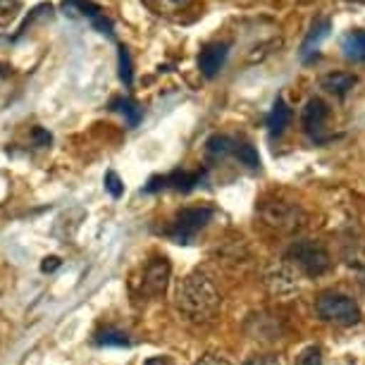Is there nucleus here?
<instances>
[{"label": "nucleus", "instance_id": "nucleus-16", "mask_svg": "<svg viewBox=\"0 0 365 365\" xmlns=\"http://www.w3.org/2000/svg\"><path fill=\"white\" fill-rule=\"evenodd\" d=\"M146 8L158 17H175L191 5V0H141Z\"/></svg>", "mask_w": 365, "mask_h": 365}, {"label": "nucleus", "instance_id": "nucleus-29", "mask_svg": "<svg viewBox=\"0 0 365 365\" xmlns=\"http://www.w3.org/2000/svg\"><path fill=\"white\" fill-rule=\"evenodd\" d=\"M58 265H60V260L53 256V258H46V260H43V265H41V270H43V272H53Z\"/></svg>", "mask_w": 365, "mask_h": 365}, {"label": "nucleus", "instance_id": "nucleus-19", "mask_svg": "<svg viewBox=\"0 0 365 365\" xmlns=\"http://www.w3.org/2000/svg\"><path fill=\"white\" fill-rule=\"evenodd\" d=\"M93 341L101 344V346H127L129 336L125 332H120V329L106 327V329H101V332H96Z\"/></svg>", "mask_w": 365, "mask_h": 365}, {"label": "nucleus", "instance_id": "nucleus-5", "mask_svg": "<svg viewBox=\"0 0 365 365\" xmlns=\"http://www.w3.org/2000/svg\"><path fill=\"white\" fill-rule=\"evenodd\" d=\"M260 217L265 220V225L274 227L277 232H294L301 225V210L284 201L263 203L260 205Z\"/></svg>", "mask_w": 365, "mask_h": 365}, {"label": "nucleus", "instance_id": "nucleus-8", "mask_svg": "<svg viewBox=\"0 0 365 365\" xmlns=\"http://www.w3.org/2000/svg\"><path fill=\"white\" fill-rule=\"evenodd\" d=\"M170 272H172V267L168 263V258L158 256L153 260H148L146 267H143V277H141L143 294L160 296L165 292V287H168V282H170Z\"/></svg>", "mask_w": 365, "mask_h": 365}, {"label": "nucleus", "instance_id": "nucleus-20", "mask_svg": "<svg viewBox=\"0 0 365 365\" xmlns=\"http://www.w3.org/2000/svg\"><path fill=\"white\" fill-rule=\"evenodd\" d=\"M234 155H237L246 168H258L260 165L258 150L253 148L251 143H237V146H234Z\"/></svg>", "mask_w": 365, "mask_h": 365}, {"label": "nucleus", "instance_id": "nucleus-25", "mask_svg": "<svg viewBox=\"0 0 365 365\" xmlns=\"http://www.w3.org/2000/svg\"><path fill=\"white\" fill-rule=\"evenodd\" d=\"M244 365H282V361L277 356H272V354H256V356H251V358H246Z\"/></svg>", "mask_w": 365, "mask_h": 365}, {"label": "nucleus", "instance_id": "nucleus-12", "mask_svg": "<svg viewBox=\"0 0 365 365\" xmlns=\"http://www.w3.org/2000/svg\"><path fill=\"white\" fill-rule=\"evenodd\" d=\"M341 53L351 63H365V31L351 29L341 36Z\"/></svg>", "mask_w": 365, "mask_h": 365}, {"label": "nucleus", "instance_id": "nucleus-30", "mask_svg": "<svg viewBox=\"0 0 365 365\" xmlns=\"http://www.w3.org/2000/svg\"><path fill=\"white\" fill-rule=\"evenodd\" d=\"M351 3H365V0H351Z\"/></svg>", "mask_w": 365, "mask_h": 365}, {"label": "nucleus", "instance_id": "nucleus-4", "mask_svg": "<svg viewBox=\"0 0 365 365\" xmlns=\"http://www.w3.org/2000/svg\"><path fill=\"white\" fill-rule=\"evenodd\" d=\"M215 210L210 205H194V208H182L172 220L168 234L177 244H191L194 237L210 222Z\"/></svg>", "mask_w": 365, "mask_h": 365}, {"label": "nucleus", "instance_id": "nucleus-28", "mask_svg": "<svg viewBox=\"0 0 365 365\" xmlns=\"http://www.w3.org/2000/svg\"><path fill=\"white\" fill-rule=\"evenodd\" d=\"M143 365H175V361L168 358V356H153V358H148Z\"/></svg>", "mask_w": 365, "mask_h": 365}, {"label": "nucleus", "instance_id": "nucleus-24", "mask_svg": "<svg viewBox=\"0 0 365 365\" xmlns=\"http://www.w3.org/2000/svg\"><path fill=\"white\" fill-rule=\"evenodd\" d=\"M106 189H108L115 198H120V196H122V191H125V187H122V182H120V177H117L113 170L106 172Z\"/></svg>", "mask_w": 365, "mask_h": 365}, {"label": "nucleus", "instance_id": "nucleus-27", "mask_svg": "<svg viewBox=\"0 0 365 365\" xmlns=\"http://www.w3.org/2000/svg\"><path fill=\"white\" fill-rule=\"evenodd\" d=\"M34 139H36V146H48L51 143V134L43 132V129H34Z\"/></svg>", "mask_w": 365, "mask_h": 365}, {"label": "nucleus", "instance_id": "nucleus-14", "mask_svg": "<svg viewBox=\"0 0 365 365\" xmlns=\"http://www.w3.org/2000/svg\"><path fill=\"white\" fill-rule=\"evenodd\" d=\"M201 179H203V170H196V172H187V170H177V172H172V175L168 177H163V184L165 187H172V189H177V191H191L196 187V184H201Z\"/></svg>", "mask_w": 365, "mask_h": 365}, {"label": "nucleus", "instance_id": "nucleus-10", "mask_svg": "<svg viewBox=\"0 0 365 365\" xmlns=\"http://www.w3.org/2000/svg\"><path fill=\"white\" fill-rule=\"evenodd\" d=\"M227 53H230V46L227 43H210L205 46L201 55H198V70H201L203 77H215V74L222 70Z\"/></svg>", "mask_w": 365, "mask_h": 365}, {"label": "nucleus", "instance_id": "nucleus-1", "mask_svg": "<svg viewBox=\"0 0 365 365\" xmlns=\"http://www.w3.org/2000/svg\"><path fill=\"white\" fill-rule=\"evenodd\" d=\"M177 311L196 325L212 322L220 311V294L215 284L203 272H191L177 284L175 292Z\"/></svg>", "mask_w": 365, "mask_h": 365}, {"label": "nucleus", "instance_id": "nucleus-11", "mask_svg": "<svg viewBox=\"0 0 365 365\" xmlns=\"http://www.w3.org/2000/svg\"><path fill=\"white\" fill-rule=\"evenodd\" d=\"M329 29H332V22H329L327 17L315 19L313 26H311V31L306 34V38H303V43H301V58L303 60H308L315 51H318L322 41L329 36Z\"/></svg>", "mask_w": 365, "mask_h": 365}, {"label": "nucleus", "instance_id": "nucleus-23", "mask_svg": "<svg viewBox=\"0 0 365 365\" xmlns=\"http://www.w3.org/2000/svg\"><path fill=\"white\" fill-rule=\"evenodd\" d=\"M19 10V0H0V24H8Z\"/></svg>", "mask_w": 365, "mask_h": 365}, {"label": "nucleus", "instance_id": "nucleus-22", "mask_svg": "<svg viewBox=\"0 0 365 365\" xmlns=\"http://www.w3.org/2000/svg\"><path fill=\"white\" fill-rule=\"evenodd\" d=\"M296 365H322V354L318 346H308L296 358Z\"/></svg>", "mask_w": 365, "mask_h": 365}, {"label": "nucleus", "instance_id": "nucleus-2", "mask_svg": "<svg viewBox=\"0 0 365 365\" xmlns=\"http://www.w3.org/2000/svg\"><path fill=\"white\" fill-rule=\"evenodd\" d=\"M287 260L289 265H294L296 270H301L308 277H318V274L327 272L329 267V253L320 241H311V239H303L292 244V249L287 251Z\"/></svg>", "mask_w": 365, "mask_h": 365}, {"label": "nucleus", "instance_id": "nucleus-17", "mask_svg": "<svg viewBox=\"0 0 365 365\" xmlns=\"http://www.w3.org/2000/svg\"><path fill=\"white\" fill-rule=\"evenodd\" d=\"M110 108L115 110V113H122L125 115V120H127V127L129 129H134L136 125L141 122V117H143V110L136 106L134 101H129V98H115L113 103H110Z\"/></svg>", "mask_w": 365, "mask_h": 365}, {"label": "nucleus", "instance_id": "nucleus-15", "mask_svg": "<svg viewBox=\"0 0 365 365\" xmlns=\"http://www.w3.org/2000/svg\"><path fill=\"white\" fill-rule=\"evenodd\" d=\"M356 77L354 74H349V72H332V74H325L322 77V88H325L327 93H334V96H344V93H349L351 88L356 86Z\"/></svg>", "mask_w": 365, "mask_h": 365}, {"label": "nucleus", "instance_id": "nucleus-18", "mask_svg": "<svg viewBox=\"0 0 365 365\" xmlns=\"http://www.w3.org/2000/svg\"><path fill=\"white\" fill-rule=\"evenodd\" d=\"M234 146H237V141H232L230 136L215 134V136H210L208 143H205V150H208L210 158H227L230 153H234Z\"/></svg>", "mask_w": 365, "mask_h": 365}, {"label": "nucleus", "instance_id": "nucleus-26", "mask_svg": "<svg viewBox=\"0 0 365 365\" xmlns=\"http://www.w3.org/2000/svg\"><path fill=\"white\" fill-rule=\"evenodd\" d=\"M196 365H232V363H227L225 358H220V356L208 354V356H203L201 361H196Z\"/></svg>", "mask_w": 365, "mask_h": 365}, {"label": "nucleus", "instance_id": "nucleus-9", "mask_svg": "<svg viewBox=\"0 0 365 365\" xmlns=\"http://www.w3.org/2000/svg\"><path fill=\"white\" fill-rule=\"evenodd\" d=\"M329 120V106L322 98H311L306 103V108H303L301 113V125L306 129L308 136H313V139H320L322 129H325Z\"/></svg>", "mask_w": 365, "mask_h": 365}, {"label": "nucleus", "instance_id": "nucleus-3", "mask_svg": "<svg viewBox=\"0 0 365 365\" xmlns=\"http://www.w3.org/2000/svg\"><path fill=\"white\" fill-rule=\"evenodd\" d=\"M315 313L320 320L334 322V325H356L361 320V308L356 306V301L336 292L320 294L315 301Z\"/></svg>", "mask_w": 365, "mask_h": 365}, {"label": "nucleus", "instance_id": "nucleus-7", "mask_svg": "<svg viewBox=\"0 0 365 365\" xmlns=\"http://www.w3.org/2000/svg\"><path fill=\"white\" fill-rule=\"evenodd\" d=\"M63 10H65V15L86 19V22L91 26H96L101 34L113 36V24H110V19L106 17V12H101L98 5L91 3V0H65Z\"/></svg>", "mask_w": 365, "mask_h": 365}, {"label": "nucleus", "instance_id": "nucleus-6", "mask_svg": "<svg viewBox=\"0 0 365 365\" xmlns=\"http://www.w3.org/2000/svg\"><path fill=\"white\" fill-rule=\"evenodd\" d=\"M265 287L274 296H292L299 292V272L289 263H272L265 270Z\"/></svg>", "mask_w": 365, "mask_h": 365}, {"label": "nucleus", "instance_id": "nucleus-21", "mask_svg": "<svg viewBox=\"0 0 365 365\" xmlns=\"http://www.w3.org/2000/svg\"><path fill=\"white\" fill-rule=\"evenodd\" d=\"M120 79L129 86L132 84V60H129V51L125 46L120 48Z\"/></svg>", "mask_w": 365, "mask_h": 365}, {"label": "nucleus", "instance_id": "nucleus-13", "mask_svg": "<svg viewBox=\"0 0 365 365\" xmlns=\"http://www.w3.org/2000/svg\"><path fill=\"white\" fill-rule=\"evenodd\" d=\"M292 117H294V113H292V108L287 106L284 101L282 98H277L274 101V106H272V110L267 113V117H265V127H267V132H270L272 136H279L284 129L289 127V122H292Z\"/></svg>", "mask_w": 365, "mask_h": 365}]
</instances>
